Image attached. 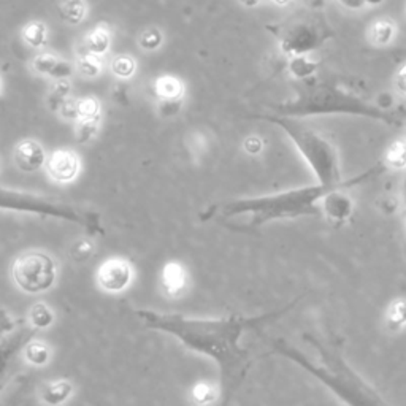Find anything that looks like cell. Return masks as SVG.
<instances>
[{
    "mask_svg": "<svg viewBox=\"0 0 406 406\" xmlns=\"http://www.w3.org/2000/svg\"><path fill=\"white\" fill-rule=\"evenodd\" d=\"M275 114L290 118L326 116V114H351L381 121L389 126H403L406 113L403 110H385L383 106L363 100L354 94L336 87L307 86L297 91L295 97L273 108Z\"/></svg>",
    "mask_w": 406,
    "mask_h": 406,
    "instance_id": "5b68a950",
    "label": "cell"
},
{
    "mask_svg": "<svg viewBox=\"0 0 406 406\" xmlns=\"http://www.w3.org/2000/svg\"><path fill=\"white\" fill-rule=\"evenodd\" d=\"M395 27L389 19H381V21H376L370 29V40L371 43H375L378 46L388 45L392 38H394Z\"/></svg>",
    "mask_w": 406,
    "mask_h": 406,
    "instance_id": "7402d4cb",
    "label": "cell"
},
{
    "mask_svg": "<svg viewBox=\"0 0 406 406\" xmlns=\"http://www.w3.org/2000/svg\"><path fill=\"white\" fill-rule=\"evenodd\" d=\"M395 86H397L398 92L403 94V96L406 97V65L402 67V70L398 72V75L395 78Z\"/></svg>",
    "mask_w": 406,
    "mask_h": 406,
    "instance_id": "1f68e13d",
    "label": "cell"
},
{
    "mask_svg": "<svg viewBox=\"0 0 406 406\" xmlns=\"http://www.w3.org/2000/svg\"><path fill=\"white\" fill-rule=\"evenodd\" d=\"M57 263L45 251H27L18 256L11 265V278L27 295L48 292L57 281Z\"/></svg>",
    "mask_w": 406,
    "mask_h": 406,
    "instance_id": "52a82bcc",
    "label": "cell"
},
{
    "mask_svg": "<svg viewBox=\"0 0 406 406\" xmlns=\"http://www.w3.org/2000/svg\"><path fill=\"white\" fill-rule=\"evenodd\" d=\"M240 2L246 6H256L257 4H259V0H240Z\"/></svg>",
    "mask_w": 406,
    "mask_h": 406,
    "instance_id": "8d00e7d4",
    "label": "cell"
},
{
    "mask_svg": "<svg viewBox=\"0 0 406 406\" xmlns=\"http://www.w3.org/2000/svg\"><path fill=\"white\" fill-rule=\"evenodd\" d=\"M162 42H164V35H162V32L159 29H155V27H150V29L143 31L138 37L140 48L145 51L159 50Z\"/></svg>",
    "mask_w": 406,
    "mask_h": 406,
    "instance_id": "484cf974",
    "label": "cell"
},
{
    "mask_svg": "<svg viewBox=\"0 0 406 406\" xmlns=\"http://www.w3.org/2000/svg\"><path fill=\"white\" fill-rule=\"evenodd\" d=\"M29 324L35 330H46L54 324V311L43 302L33 304L29 311Z\"/></svg>",
    "mask_w": 406,
    "mask_h": 406,
    "instance_id": "ffe728a7",
    "label": "cell"
},
{
    "mask_svg": "<svg viewBox=\"0 0 406 406\" xmlns=\"http://www.w3.org/2000/svg\"><path fill=\"white\" fill-rule=\"evenodd\" d=\"M268 123L276 124L280 128L286 132L290 141L295 145L297 150L307 160L311 170H313L316 182L324 185L327 187H336V186H358L362 182L368 181L371 178L380 177L381 173L388 170V165L384 162H378V164L371 165L368 170L363 173H358L353 178L344 180L341 177L340 168V159H338V151L330 140H327L319 132L309 128L307 124L302 123L300 118H290V116H281V114H260L256 116Z\"/></svg>",
    "mask_w": 406,
    "mask_h": 406,
    "instance_id": "277c9868",
    "label": "cell"
},
{
    "mask_svg": "<svg viewBox=\"0 0 406 406\" xmlns=\"http://www.w3.org/2000/svg\"><path fill=\"white\" fill-rule=\"evenodd\" d=\"M111 48V31L106 24H99L83 40V51L104 57Z\"/></svg>",
    "mask_w": 406,
    "mask_h": 406,
    "instance_id": "4fadbf2b",
    "label": "cell"
},
{
    "mask_svg": "<svg viewBox=\"0 0 406 406\" xmlns=\"http://www.w3.org/2000/svg\"><path fill=\"white\" fill-rule=\"evenodd\" d=\"M75 69L81 77L97 78L100 73L104 72V57L83 51L81 54H78Z\"/></svg>",
    "mask_w": 406,
    "mask_h": 406,
    "instance_id": "ac0fdd59",
    "label": "cell"
},
{
    "mask_svg": "<svg viewBox=\"0 0 406 406\" xmlns=\"http://www.w3.org/2000/svg\"><path fill=\"white\" fill-rule=\"evenodd\" d=\"M57 113L62 114L65 119L77 121V118H78V100H73L69 97L62 105L59 106Z\"/></svg>",
    "mask_w": 406,
    "mask_h": 406,
    "instance_id": "4dcf8cb0",
    "label": "cell"
},
{
    "mask_svg": "<svg viewBox=\"0 0 406 406\" xmlns=\"http://www.w3.org/2000/svg\"><path fill=\"white\" fill-rule=\"evenodd\" d=\"M0 92H2V83H0Z\"/></svg>",
    "mask_w": 406,
    "mask_h": 406,
    "instance_id": "ab89813d",
    "label": "cell"
},
{
    "mask_svg": "<svg viewBox=\"0 0 406 406\" xmlns=\"http://www.w3.org/2000/svg\"><path fill=\"white\" fill-rule=\"evenodd\" d=\"M48 167V175L53 181L67 185V182L75 181L79 173V158L69 150H59L51 154V158L46 162Z\"/></svg>",
    "mask_w": 406,
    "mask_h": 406,
    "instance_id": "30bf717a",
    "label": "cell"
},
{
    "mask_svg": "<svg viewBox=\"0 0 406 406\" xmlns=\"http://www.w3.org/2000/svg\"><path fill=\"white\" fill-rule=\"evenodd\" d=\"M35 331L29 322L11 316L6 309H0V383Z\"/></svg>",
    "mask_w": 406,
    "mask_h": 406,
    "instance_id": "ba28073f",
    "label": "cell"
},
{
    "mask_svg": "<svg viewBox=\"0 0 406 406\" xmlns=\"http://www.w3.org/2000/svg\"><path fill=\"white\" fill-rule=\"evenodd\" d=\"M100 121L102 119H87V121H77L78 126H77V140L78 143H87V141H91L94 137H96L97 132H99V126H100Z\"/></svg>",
    "mask_w": 406,
    "mask_h": 406,
    "instance_id": "4316f807",
    "label": "cell"
},
{
    "mask_svg": "<svg viewBox=\"0 0 406 406\" xmlns=\"http://www.w3.org/2000/svg\"><path fill=\"white\" fill-rule=\"evenodd\" d=\"M402 207H403V216H405V222H406V175L402 182Z\"/></svg>",
    "mask_w": 406,
    "mask_h": 406,
    "instance_id": "d590c367",
    "label": "cell"
},
{
    "mask_svg": "<svg viewBox=\"0 0 406 406\" xmlns=\"http://www.w3.org/2000/svg\"><path fill=\"white\" fill-rule=\"evenodd\" d=\"M102 119V106L97 99L84 97L78 100V118L77 121Z\"/></svg>",
    "mask_w": 406,
    "mask_h": 406,
    "instance_id": "d4e9b609",
    "label": "cell"
},
{
    "mask_svg": "<svg viewBox=\"0 0 406 406\" xmlns=\"http://www.w3.org/2000/svg\"><path fill=\"white\" fill-rule=\"evenodd\" d=\"M384 164L388 168H402L406 165V146L403 143H395L388 151Z\"/></svg>",
    "mask_w": 406,
    "mask_h": 406,
    "instance_id": "f1b7e54d",
    "label": "cell"
},
{
    "mask_svg": "<svg viewBox=\"0 0 406 406\" xmlns=\"http://www.w3.org/2000/svg\"><path fill=\"white\" fill-rule=\"evenodd\" d=\"M70 89H72V84L69 79H56V83H54L53 89L50 92V97H48L50 108L53 111H57L59 106L70 97Z\"/></svg>",
    "mask_w": 406,
    "mask_h": 406,
    "instance_id": "cb8c5ba5",
    "label": "cell"
},
{
    "mask_svg": "<svg viewBox=\"0 0 406 406\" xmlns=\"http://www.w3.org/2000/svg\"><path fill=\"white\" fill-rule=\"evenodd\" d=\"M340 4L343 6H346V9L358 10V9H362L365 4H367V0H340Z\"/></svg>",
    "mask_w": 406,
    "mask_h": 406,
    "instance_id": "836d02e7",
    "label": "cell"
},
{
    "mask_svg": "<svg viewBox=\"0 0 406 406\" xmlns=\"http://www.w3.org/2000/svg\"><path fill=\"white\" fill-rule=\"evenodd\" d=\"M273 4H276V5H287L290 0H272Z\"/></svg>",
    "mask_w": 406,
    "mask_h": 406,
    "instance_id": "74e56055",
    "label": "cell"
},
{
    "mask_svg": "<svg viewBox=\"0 0 406 406\" xmlns=\"http://www.w3.org/2000/svg\"><path fill=\"white\" fill-rule=\"evenodd\" d=\"M57 10L67 24L77 26L84 19L87 6L84 0H57Z\"/></svg>",
    "mask_w": 406,
    "mask_h": 406,
    "instance_id": "e0dca14e",
    "label": "cell"
},
{
    "mask_svg": "<svg viewBox=\"0 0 406 406\" xmlns=\"http://www.w3.org/2000/svg\"><path fill=\"white\" fill-rule=\"evenodd\" d=\"M111 73L119 79H128L133 77L135 70H137V62L132 56H127V54H121L111 60Z\"/></svg>",
    "mask_w": 406,
    "mask_h": 406,
    "instance_id": "603a6c76",
    "label": "cell"
},
{
    "mask_svg": "<svg viewBox=\"0 0 406 406\" xmlns=\"http://www.w3.org/2000/svg\"><path fill=\"white\" fill-rule=\"evenodd\" d=\"M331 189L335 187L316 182L281 192L234 199L208 208V212L202 216L203 219H218L229 227L243 230L259 229L270 222L302 218V216L324 218V199Z\"/></svg>",
    "mask_w": 406,
    "mask_h": 406,
    "instance_id": "7a4b0ae2",
    "label": "cell"
},
{
    "mask_svg": "<svg viewBox=\"0 0 406 406\" xmlns=\"http://www.w3.org/2000/svg\"><path fill=\"white\" fill-rule=\"evenodd\" d=\"M21 37L32 50H43L48 43V27L42 21H31L23 27Z\"/></svg>",
    "mask_w": 406,
    "mask_h": 406,
    "instance_id": "9a60e30c",
    "label": "cell"
},
{
    "mask_svg": "<svg viewBox=\"0 0 406 406\" xmlns=\"http://www.w3.org/2000/svg\"><path fill=\"white\" fill-rule=\"evenodd\" d=\"M390 324H394L395 327H400L406 322V303L405 302H397L390 309L389 314Z\"/></svg>",
    "mask_w": 406,
    "mask_h": 406,
    "instance_id": "f546056e",
    "label": "cell"
},
{
    "mask_svg": "<svg viewBox=\"0 0 406 406\" xmlns=\"http://www.w3.org/2000/svg\"><path fill=\"white\" fill-rule=\"evenodd\" d=\"M292 307L294 303H290L265 314L224 317H189L141 308L135 309V316L145 327L177 338L182 346L212 358L219 367L222 394L229 400L245 381L251 367L249 351L241 344L243 335L280 319Z\"/></svg>",
    "mask_w": 406,
    "mask_h": 406,
    "instance_id": "6da1fadb",
    "label": "cell"
},
{
    "mask_svg": "<svg viewBox=\"0 0 406 406\" xmlns=\"http://www.w3.org/2000/svg\"><path fill=\"white\" fill-rule=\"evenodd\" d=\"M186 284V273L178 263H167L162 270V286L170 295H178Z\"/></svg>",
    "mask_w": 406,
    "mask_h": 406,
    "instance_id": "2e32d148",
    "label": "cell"
},
{
    "mask_svg": "<svg viewBox=\"0 0 406 406\" xmlns=\"http://www.w3.org/2000/svg\"><path fill=\"white\" fill-rule=\"evenodd\" d=\"M154 91L162 102H178L182 96V84L175 77H160L155 79Z\"/></svg>",
    "mask_w": 406,
    "mask_h": 406,
    "instance_id": "d6986e66",
    "label": "cell"
},
{
    "mask_svg": "<svg viewBox=\"0 0 406 406\" xmlns=\"http://www.w3.org/2000/svg\"><path fill=\"white\" fill-rule=\"evenodd\" d=\"M13 159H15V164L19 170L33 173L38 172L46 164V153L38 141L23 140L16 145Z\"/></svg>",
    "mask_w": 406,
    "mask_h": 406,
    "instance_id": "7c38bea8",
    "label": "cell"
},
{
    "mask_svg": "<svg viewBox=\"0 0 406 406\" xmlns=\"http://www.w3.org/2000/svg\"><path fill=\"white\" fill-rule=\"evenodd\" d=\"M246 148H248L249 153L256 154V153H259L262 145H260V141H257V138H249L248 143H246Z\"/></svg>",
    "mask_w": 406,
    "mask_h": 406,
    "instance_id": "e575fe53",
    "label": "cell"
},
{
    "mask_svg": "<svg viewBox=\"0 0 406 406\" xmlns=\"http://www.w3.org/2000/svg\"><path fill=\"white\" fill-rule=\"evenodd\" d=\"M94 251H96V246L94 243L87 238L78 240L75 245L72 246L70 249V257L78 263H83L86 260H89L91 257L94 256Z\"/></svg>",
    "mask_w": 406,
    "mask_h": 406,
    "instance_id": "83f0119b",
    "label": "cell"
},
{
    "mask_svg": "<svg viewBox=\"0 0 406 406\" xmlns=\"http://www.w3.org/2000/svg\"><path fill=\"white\" fill-rule=\"evenodd\" d=\"M133 268L123 257H110L97 270V284L106 294H121L131 286Z\"/></svg>",
    "mask_w": 406,
    "mask_h": 406,
    "instance_id": "9c48e42d",
    "label": "cell"
},
{
    "mask_svg": "<svg viewBox=\"0 0 406 406\" xmlns=\"http://www.w3.org/2000/svg\"><path fill=\"white\" fill-rule=\"evenodd\" d=\"M24 356L27 362L33 367H45L51 358V349L43 341H29L24 346Z\"/></svg>",
    "mask_w": 406,
    "mask_h": 406,
    "instance_id": "44dd1931",
    "label": "cell"
},
{
    "mask_svg": "<svg viewBox=\"0 0 406 406\" xmlns=\"http://www.w3.org/2000/svg\"><path fill=\"white\" fill-rule=\"evenodd\" d=\"M31 69L35 75L53 78V79H69L77 72L75 64L60 59L53 53H38L32 59Z\"/></svg>",
    "mask_w": 406,
    "mask_h": 406,
    "instance_id": "8fae6325",
    "label": "cell"
},
{
    "mask_svg": "<svg viewBox=\"0 0 406 406\" xmlns=\"http://www.w3.org/2000/svg\"><path fill=\"white\" fill-rule=\"evenodd\" d=\"M208 394H212V390H209L207 385H197V388L194 389V398L197 402H203V397H205V402H208L209 398H212V395Z\"/></svg>",
    "mask_w": 406,
    "mask_h": 406,
    "instance_id": "d6a6232c",
    "label": "cell"
},
{
    "mask_svg": "<svg viewBox=\"0 0 406 406\" xmlns=\"http://www.w3.org/2000/svg\"><path fill=\"white\" fill-rule=\"evenodd\" d=\"M0 212L33 214L40 216V218L70 222V224L83 227L87 234L96 236L105 234L100 213L77 207L70 202L48 197V195L23 192L0 186Z\"/></svg>",
    "mask_w": 406,
    "mask_h": 406,
    "instance_id": "8992f818",
    "label": "cell"
},
{
    "mask_svg": "<svg viewBox=\"0 0 406 406\" xmlns=\"http://www.w3.org/2000/svg\"><path fill=\"white\" fill-rule=\"evenodd\" d=\"M383 0H367V4H370V5H376V4H381Z\"/></svg>",
    "mask_w": 406,
    "mask_h": 406,
    "instance_id": "f35d334b",
    "label": "cell"
},
{
    "mask_svg": "<svg viewBox=\"0 0 406 406\" xmlns=\"http://www.w3.org/2000/svg\"><path fill=\"white\" fill-rule=\"evenodd\" d=\"M73 384L67 380H59L46 384L42 390V402L50 406L65 403L73 395Z\"/></svg>",
    "mask_w": 406,
    "mask_h": 406,
    "instance_id": "5bb4252c",
    "label": "cell"
},
{
    "mask_svg": "<svg viewBox=\"0 0 406 406\" xmlns=\"http://www.w3.org/2000/svg\"><path fill=\"white\" fill-rule=\"evenodd\" d=\"M311 346L316 349L317 361H313L303 351L294 348L284 340L272 341V348L275 353L289 358L299 365L309 375L317 378L322 384L334 392L335 395L341 398L344 403L349 405H384L385 402L380 394L365 383L356 371L349 367L344 361L340 349L335 346H329L319 338L313 335H304Z\"/></svg>",
    "mask_w": 406,
    "mask_h": 406,
    "instance_id": "3957f363",
    "label": "cell"
}]
</instances>
